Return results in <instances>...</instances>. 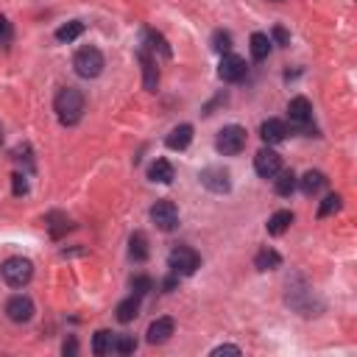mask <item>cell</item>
Instances as JSON below:
<instances>
[{"instance_id":"18","label":"cell","mask_w":357,"mask_h":357,"mask_svg":"<svg viewBox=\"0 0 357 357\" xmlns=\"http://www.w3.org/2000/svg\"><path fill=\"white\" fill-rule=\"evenodd\" d=\"M299 187V176L293 171H279L273 176V190L276 195H293V190Z\"/></svg>"},{"instance_id":"24","label":"cell","mask_w":357,"mask_h":357,"mask_svg":"<svg viewBox=\"0 0 357 357\" xmlns=\"http://www.w3.org/2000/svg\"><path fill=\"white\" fill-rule=\"evenodd\" d=\"M137 313H139V296H137V293L117 305V321H120V324L134 321V318H137Z\"/></svg>"},{"instance_id":"10","label":"cell","mask_w":357,"mask_h":357,"mask_svg":"<svg viewBox=\"0 0 357 357\" xmlns=\"http://www.w3.org/2000/svg\"><path fill=\"white\" fill-rule=\"evenodd\" d=\"M254 171H257L262 179H273V176L282 171V157H279L276 151H271V148H262V151H257V157H254Z\"/></svg>"},{"instance_id":"4","label":"cell","mask_w":357,"mask_h":357,"mask_svg":"<svg viewBox=\"0 0 357 357\" xmlns=\"http://www.w3.org/2000/svg\"><path fill=\"white\" fill-rule=\"evenodd\" d=\"M0 273H3L6 284H12V288H23V284H28L31 276H34V262L26 260V257H9L3 265H0Z\"/></svg>"},{"instance_id":"16","label":"cell","mask_w":357,"mask_h":357,"mask_svg":"<svg viewBox=\"0 0 357 357\" xmlns=\"http://www.w3.org/2000/svg\"><path fill=\"white\" fill-rule=\"evenodd\" d=\"M299 187L305 195H318L324 187H327V176L321 171H307L302 179H299Z\"/></svg>"},{"instance_id":"19","label":"cell","mask_w":357,"mask_h":357,"mask_svg":"<svg viewBox=\"0 0 357 357\" xmlns=\"http://www.w3.org/2000/svg\"><path fill=\"white\" fill-rule=\"evenodd\" d=\"M148 179L160 182V184H171L173 182V165L168 160H154L148 168Z\"/></svg>"},{"instance_id":"9","label":"cell","mask_w":357,"mask_h":357,"mask_svg":"<svg viewBox=\"0 0 357 357\" xmlns=\"http://www.w3.org/2000/svg\"><path fill=\"white\" fill-rule=\"evenodd\" d=\"M201 184H204L209 193H218V195H224V193L232 190L229 173H226L224 168H204V171H201Z\"/></svg>"},{"instance_id":"14","label":"cell","mask_w":357,"mask_h":357,"mask_svg":"<svg viewBox=\"0 0 357 357\" xmlns=\"http://www.w3.org/2000/svg\"><path fill=\"white\" fill-rule=\"evenodd\" d=\"M260 134H262V139L268 142V146H276V142H282L284 137H288V126H284L282 120H276V117H271V120H265L260 126Z\"/></svg>"},{"instance_id":"1","label":"cell","mask_w":357,"mask_h":357,"mask_svg":"<svg viewBox=\"0 0 357 357\" xmlns=\"http://www.w3.org/2000/svg\"><path fill=\"white\" fill-rule=\"evenodd\" d=\"M53 109H56V117H59L61 126H76V123L84 117V95H81V90L64 87V90L56 95Z\"/></svg>"},{"instance_id":"25","label":"cell","mask_w":357,"mask_h":357,"mask_svg":"<svg viewBox=\"0 0 357 357\" xmlns=\"http://www.w3.org/2000/svg\"><path fill=\"white\" fill-rule=\"evenodd\" d=\"M81 34H84V23L73 20V23H67V26H61V28L56 31V39H59V42H73V39H79Z\"/></svg>"},{"instance_id":"31","label":"cell","mask_w":357,"mask_h":357,"mask_svg":"<svg viewBox=\"0 0 357 357\" xmlns=\"http://www.w3.org/2000/svg\"><path fill=\"white\" fill-rule=\"evenodd\" d=\"M131 288H134L137 296H146V293L154 288V279H151V276H134V279H131Z\"/></svg>"},{"instance_id":"12","label":"cell","mask_w":357,"mask_h":357,"mask_svg":"<svg viewBox=\"0 0 357 357\" xmlns=\"http://www.w3.org/2000/svg\"><path fill=\"white\" fill-rule=\"evenodd\" d=\"M139 64H142V84H146L148 93H157L160 87V70H157V61L148 56V50H139Z\"/></svg>"},{"instance_id":"8","label":"cell","mask_w":357,"mask_h":357,"mask_svg":"<svg viewBox=\"0 0 357 357\" xmlns=\"http://www.w3.org/2000/svg\"><path fill=\"white\" fill-rule=\"evenodd\" d=\"M288 117H291V126H296L302 131H310V123H313V106H310V101L305 95L293 98L288 104Z\"/></svg>"},{"instance_id":"3","label":"cell","mask_w":357,"mask_h":357,"mask_svg":"<svg viewBox=\"0 0 357 357\" xmlns=\"http://www.w3.org/2000/svg\"><path fill=\"white\" fill-rule=\"evenodd\" d=\"M215 148H218V154H224V157H238V154L246 148V128L238 126V123L224 126V128L218 131Z\"/></svg>"},{"instance_id":"6","label":"cell","mask_w":357,"mask_h":357,"mask_svg":"<svg viewBox=\"0 0 357 357\" xmlns=\"http://www.w3.org/2000/svg\"><path fill=\"white\" fill-rule=\"evenodd\" d=\"M151 221L157 224V229L162 232H173L179 226V209L173 201H157L151 206Z\"/></svg>"},{"instance_id":"30","label":"cell","mask_w":357,"mask_h":357,"mask_svg":"<svg viewBox=\"0 0 357 357\" xmlns=\"http://www.w3.org/2000/svg\"><path fill=\"white\" fill-rule=\"evenodd\" d=\"M134 349H137L134 335H115V351L117 354H134Z\"/></svg>"},{"instance_id":"13","label":"cell","mask_w":357,"mask_h":357,"mask_svg":"<svg viewBox=\"0 0 357 357\" xmlns=\"http://www.w3.org/2000/svg\"><path fill=\"white\" fill-rule=\"evenodd\" d=\"M193 142V126L190 123H182V126H176L168 137H165V146L171 148V151H184L187 146Z\"/></svg>"},{"instance_id":"37","label":"cell","mask_w":357,"mask_h":357,"mask_svg":"<svg viewBox=\"0 0 357 357\" xmlns=\"http://www.w3.org/2000/svg\"><path fill=\"white\" fill-rule=\"evenodd\" d=\"M0 142H3V126H0Z\"/></svg>"},{"instance_id":"27","label":"cell","mask_w":357,"mask_h":357,"mask_svg":"<svg viewBox=\"0 0 357 357\" xmlns=\"http://www.w3.org/2000/svg\"><path fill=\"white\" fill-rule=\"evenodd\" d=\"M48 229H50L53 238H61L70 229V221L61 215V212H50V215H48Z\"/></svg>"},{"instance_id":"26","label":"cell","mask_w":357,"mask_h":357,"mask_svg":"<svg viewBox=\"0 0 357 357\" xmlns=\"http://www.w3.org/2000/svg\"><path fill=\"white\" fill-rule=\"evenodd\" d=\"M343 206V198L338 193H329L321 204H318V218H327V215H335V212Z\"/></svg>"},{"instance_id":"7","label":"cell","mask_w":357,"mask_h":357,"mask_svg":"<svg viewBox=\"0 0 357 357\" xmlns=\"http://www.w3.org/2000/svg\"><path fill=\"white\" fill-rule=\"evenodd\" d=\"M246 59H240V56H235V53H226L224 59H221V67H218V76H221V81H226V84H238V81H243L246 79Z\"/></svg>"},{"instance_id":"17","label":"cell","mask_w":357,"mask_h":357,"mask_svg":"<svg viewBox=\"0 0 357 357\" xmlns=\"http://www.w3.org/2000/svg\"><path fill=\"white\" fill-rule=\"evenodd\" d=\"M291 224H293V212L291 209H279V212H273L271 221H268V235L279 238V235H284L291 229Z\"/></svg>"},{"instance_id":"33","label":"cell","mask_w":357,"mask_h":357,"mask_svg":"<svg viewBox=\"0 0 357 357\" xmlns=\"http://www.w3.org/2000/svg\"><path fill=\"white\" fill-rule=\"evenodd\" d=\"M276 39V45H291V34L288 31H284L282 26H276L273 31H271V42Z\"/></svg>"},{"instance_id":"35","label":"cell","mask_w":357,"mask_h":357,"mask_svg":"<svg viewBox=\"0 0 357 357\" xmlns=\"http://www.w3.org/2000/svg\"><path fill=\"white\" fill-rule=\"evenodd\" d=\"M224 351H232V354H240V346H229V343H224V346H218V349H212V354H224Z\"/></svg>"},{"instance_id":"36","label":"cell","mask_w":357,"mask_h":357,"mask_svg":"<svg viewBox=\"0 0 357 357\" xmlns=\"http://www.w3.org/2000/svg\"><path fill=\"white\" fill-rule=\"evenodd\" d=\"M0 34H9V23H6V17H0Z\"/></svg>"},{"instance_id":"21","label":"cell","mask_w":357,"mask_h":357,"mask_svg":"<svg viewBox=\"0 0 357 357\" xmlns=\"http://www.w3.org/2000/svg\"><path fill=\"white\" fill-rule=\"evenodd\" d=\"M271 37L268 34H251V42H249V48H251V56L257 59V61H262V59H268V53H271Z\"/></svg>"},{"instance_id":"34","label":"cell","mask_w":357,"mask_h":357,"mask_svg":"<svg viewBox=\"0 0 357 357\" xmlns=\"http://www.w3.org/2000/svg\"><path fill=\"white\" fill-rule=\"evenodd\" d=\"M61 351H64V354H76V351H79V343H76V338H70V340H64Z\"/></svg>"},{"instance_id":"20","label":"cell","mask_w":357,"mask_h":357,"mask_svg":"<svg viewBox=\"0 0 357 357\" xmlns=\"http://www.w3.org/2000/svg\"><path fill=\"white\" fill-rule=\"evenodd\" d=\"M128 254H131L134 262H146V260H148V240H146V235H142V232H134V235H131V240H128Z\"/></svg>"},{"instance_id":"22","label":"cell","mask_w":357,"mask_h":357,"mask_svg":"<svg viewBox=\"0 0 357 357\" xmlns=\"http://www.w3.org/2000/svg\"><path fill=\"white\" fill-rule=\"evenodd\" d=\"M254 265H257L260 271H273V268L282 265V254L273 251V249H260L257 257H254Z\"/></svg>"},{"instance_id":"29","label":"cell","mask_w":357,"mask_h":357,"mask_svg":"<svg viewBox=\"0 0 357 357\" xmlns=\"http://www.w3.org/2000/svg\"><path fill=\"white\" fill-rule=\"evenodd\" d=\"M146 37H148L151 48H154V50H160V53H162L165 59H171V56H173V50H171V45L165 42V37H162V34H157V31H148Z\"/></svg>"},{"instance_id":"2","label":"cell","mask_w":357,"mask_h":357,"mask_svg":"<svg viewBox=\"0 0 357 357\" xmlns=\"http://www.w3.org/2000/svg\"><path fill=\"white\" fill-rule=\"evenodd\" d=\"M73 67H76V73L81 76V79H98L101 73H104V67H106V61H104V53L98 50V48H81L79 53H76V59H73Z\"/></svg>"},{"instance_id":"5","label":"cell","mask_w":357,"mask_h":357,"mask_svg":"<svg viewBox=\"0 0 357 357\" xmlns=\"http://www.w3.org/2000/svg\"><path fill=\"white\" fill-rule=\"evenodd\" d=\"M168 265H171V271H173L176 276H190V273H195V268L201 265V257H198V251H193V249H187V246H179V249L171 251Z\"/></svg>"},{"instance_id":"11","label":"cell","mask_w":357,"mask_h":357,"mask_svg":"<svg viewBox=\"0 0 357 357\" xmlns=\"http://www.w3.org/2000/svg\"><path fill=\"white\" fill-rule=\"evenodd\" d=\"M6 316L15 324H28L34 318V302L28 296H12L6 302Z\"/></svg>"},{"instance_id":"15","label":"cell","mask_w":357,"mask_h":357,"mask_svg":"<svg viewBox=\"0 0 357 357\" xmlns=\"http://www.w3.org/2000/svg\"><path fill=\"white\" fill-rule=\"evenodd\" d=\"M173 329H176V324H173V318H157L151 327H148V343H165L171 335H173Z\"/></svg>"},{"instance_id":"28","label":"cell","mask_w":357,"mask_h":357,"mask_svg":"<svg viewBox=\"0 0 357 357\" xmlns=\"http://www.w3.org/2000/svg\"><path fill=\"white\" fill-rule=\"evenodd\" d=\"M212 50L226 56L232 50V34L229 31H215V34H212Z\"/></svg>"},{"instance_id":"38","label":"cell","mask_w":357,"mask_h":357,"mask_svg":"<svg viewBox=\"0 0 357 357\" xmlns=\"http://www.w3.org/2000/svg\"><path fill=\"white\" fill-rule=\"evenodd\" d=\"M271 3H282V0H271Z\"/></svg>"},{"instance_id":"32","label":"cell","mask_w":357,"mask_h":357,"mask_svg":"<svg viewBox=\"0 0 357 357\" xmlns=\"http://www.w3.org/2000/svg\"><path fill=\"white\" fill-rule=\"evenodd\" d=\"M12 187H15V195H26V193H28L26 176H23V173H15V176H12Z\"/></svg>"},{"instance_id":"23","label":"cell","mask_w":357,"mask_h":357,"mask_svg":"<svg viewBox=\"0 0 357 357\" xmlns=\"http://www.w3.org/2000/svg\"><path fill=\"white\" fill-rule=\"evenodd\" d=\"M109 351H115V332H109V329L95 332V338H93V354L104 357Z\"/></svg>"}]
</instances>
